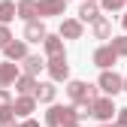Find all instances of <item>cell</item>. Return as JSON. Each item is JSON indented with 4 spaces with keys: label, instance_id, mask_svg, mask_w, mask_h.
I'll return each instance as SVG.
<instances>
[{
    "label": "cell",
    "instance_id": "6da1fadb",
    "mask_svg": "<svg viewBox=\"0 0 127 127\" xmlns=\"http://www.w3.org/2000/svg\"><path fill=\"white\" fill-rule=\"evenodd\" d=\"M100 88H103L106 94H118V91L124 88V82H121L118 73H103V76H100Z\"/></svg>",
    "mask_w": 127,
    "mask_h": 127
},
{
    "label": "cell",
    "instance_id": "7a4b0ae2",
    "mask_svg": "<svg viewBox=\"0 0 127 127\" xmlns=\"http://www.w3.org/2000/svg\"><path fill=\"white\" fill-rule=\"evenodd\" d=\"M112 112H115L112 100H91V115H97V118L109 121V118H112Z\"/></svg>",
    "mask_w": 127,
    "mask_h": 127
},
{
    "label": "cell",
    "instance_id": "3957f363",
    "mask_svg": "<svg viewBox=\"0 0 127 127\" xmlns=\"http://www.w3.org/2000/svg\"><path fill=\"white\" fill-rule=\"evenodd\" d=\"M115 58H118V55L112 52V45H103V49L94 52V64H97V67H112Z\"/></svg>",
    "mask_w": 127,
    "mask_h": 127
},
{
    "label": "cell",
    "instance_id": "277c9868",
    "mask_svg": "<svg viewBox=\"0 0 127 127\" xmlns=\"http://www.w3.org/2000/svg\"><path fill=\"white\" fill-rule=\"evenodd\" d=\"M49 73H52V79H58V82H61V79H67V58H52L49 61Z\"/></svg>",
    "mask_w": 127,
    "mask_h": 127
},
{
    "label": "cell",
    "instance_id": "5b68a950",
    "mask_svg": "<svg viewBox=\"0 0 127 127\" xmlns=\"http://www.w3.org/2000/svg\"><path fill=\"white\" fill-rule=\"evenodd\" d=\"M36 9H39V15H61L64 12V0H39Z\"/></svg>",
    "mask_w": 127,
    "mask_h": 127
},
{
    "label": "cell",
    "instance_id": "8992f818",
    "mask_svg": "<svg viewBox=\"0 0 127 127\" xmlns=\"http://www.w3.org/2000/svg\"><path fill=\"white\" fill-rule=\"evenodd\" d=\"M18 15H21V18L30 24V21H33L36 15H39V9H36V0H21V3H18Z\"/></svg>",
    "mask_w": 127,
    "mask_h": 127
},
{
    "label": "cell",
    "instance_id": "52a82bcc",
    "mask_svg": "<svg viewBox=\"0 0 127 127\" xmlns=\"http://www.w3.org/2000/svg\"><path fill=\"white\" fill-rule=\"evenodd\" d=\"M15 76H18L15 64H0V88H6L9 82H15Z\"/></svg>",
    "mask_w": 127,
    "mask_h": 127
},
{
    "label": "cell",
    "instance_id": "ba28073f",
    "mask_svg": "<svg viewBox=\"0 0 127 127\" xmlns=\"http://www.w3.org/2000/svg\"><path fill=\"white\" fill-rule=\"evenodd\" d=\"M3 52H6V58H12V61H18V58H27V49H24V42H6V45H3Z\"/></svg>",
    "mask_w": 127,
    "mask_h": 127
},
{
    "label": "cell",
    "instance_id": "9c48e42d",
    "mask_svg": "<svg viewBox=\"0 0 127 127\" xmlns=\"http://www.w3.org/2000/svg\"><path fill=\"white\" fill-rule=\"evenodd\" d=\"M42 42H45V52H49L52 58H61V55H64V42H61L58 36H45Z\"/></svg>",
    "mask_w": 127,
    "mask_h": 127
},
{
    "label": "cell",
    "instance_id": "30bf717a",
    "mask_svg": "<svg viewBox=\"0 0 127 127\" xmlns=\"http://www.w3.org/2000/svg\"><path fill=\"white\" fill-rule=\"evenodd\" d=\"M12 112H15V115H27V112H33V97H21V100H15V103H12Z\"/></svg>",
    "mask_w": 127,
    "mask_h": 127
},
{
    "label": "cell",
    "instance_id": "8fae6325",
    "mask_svg": "<svg viewBox=\"0 0 127 127\" xmlns=\"http://www.w3.org/2000/svg\"><path fill=\"white\" fill-rule=\"evenodd\" d=\"M24 36H27L30 42H39V39H45V30H42V24L30 21V24H27V30H24Z\"/></svg>",
    "mask_w": 127,
    "mask_h": 127
},
{
    "label": "cell",
    "instance_id": "7c38bea8",
    "mask_svg": "<svg viewBox=\"0 0 127 127\" xmlns=\"http://www.w3.org/2000/svg\"><path fill=\"white\" fill-rule=\"evenodd\" d=\"M67 91H70L73 100H88V85H85V82H70Z\"/></svg>",
    "mask_w": 127,
    "mask_h": 127
},
{
    "label": "cell",
    "instance_id": "4fadbf2b",
    "mask_svg": "<svg viewBox=\"0 0 127 127\" xmlns=\"http://www.w3.org/2000/svg\"><path fill=\"white\" fill-rule=\"evenodd\" d=\"M64 112H67L64 106H52V109H49V115H45V121H49L52 127H58V124H64Z\"/></svg>",
    "mask_w": 127,
    "mask_h": 127
},
{
    "label": "cell",
    "instance_id": "5bb4252c",
    "mask_svg": "<svg viewBox=\"0 0 127 127\" xmlns=\"http://www.w3.org/2000/svg\"><path fill=\"white\" fill-rule=\"evenodd\" d=\"M61 33H64V36H70V39H76V36H82V24H79V21H64Z\"/></svg>",
    "mask_w": 127,
    "mask_h": 127
},
{
    "label": "cell",
    "instance_id": "9a60e30c",
    "mask_svg": "<svg viewBox=\"0 0 127 127\" xmlns=\"http://www.w3.org/2000/svg\"><path fill=\"white\" fill-rule=\"evenodd\" d=\"M79 15H82V21H97V6L94 3H82V9H79Z\"/></svg>",
    "mask_w": 127,
    "mask_h": 127
},
{
    "label": "cell",
    "instance_id": "2e32d148",
    "mask_svg": "<svg viewBox=\"0 0 127 127\" xmlns=\"http://www.w3.org/2000/svg\"><path fill=\"white\" fill-rule=\"evenodd\" d=\"M36 100H42V103H49L52 97H55V85H36Z\"/></svg>",
    "mask_w": 127,
    "mask_h": 127
},
{
    "label": "cell",
    "instance_id": "e0dca14e",
    "mask_svg": "<svg viewBox=\"0 0 127 127\" xmlns=\"http://www.w3.org/2000/svg\"><path fill=\"white\" fill-rule=\"evenodd\" d=\"M45 67V64L39 61V58H33V55H30V58H24V70H27V76H33V73H39Z\"/></svg>",
    "mask_w": 127,
    "mask_h": 127
},
{
    "label": "cell",
    "instance_id": "ac0fdd59",
    "mask_svg": "<svg viewBox=\"0 0 127 127\" xmlns=\"http://www.w3.org/2000/svg\"><path fill=\"white\" fill-rule=\"evenodd\" d=\"M18 91H21V94H33V91H36L33 76H21V79H18Z\"/></svg>",
    "mask_w": 127,
    "mask_h": 127
},
{
    "label": "cell",
    "instance_id": "d6986e66",
    "mask_svg": "<svg viewBox=\"0 0 127 127\" xmlns=\"http://www.w3.org/2000/svg\"><path fill=\"white\" fill-rule=\"evenodd\" d=\"M9 18H15V3H0V21H9Z\"/></svg>",
    "mask_w": 127,
    "mask_h": 127
},
{
    "label": "cell",
    "instance_id": "ffe728a7",
    "mask_svg": "<svg viewBox=\"0 0 127 127\" xmlns=\"http://www.w3.org/2000/svg\"><path fill=\"white\" fill-rule=\"evenodd\" d=\"M94 33H97L100 39H106L109 36V21L106 18H97V21H94Z\"/></svg>",
    "mask_w": 127,
    "mask_h": 127
},
{
    "label": "cell",
    "instance_id": "44dd1931",
    "mask_svg": "<svg viewBox=\"0 0 127 127\" xmlns=\"http://www.w3.org/2000/svg\"><path fill=\"white\" fill-rule=\"evenodd\" d=\"M112 52H115V55H127V36L112 39Z\"/></svg>",
    "mask_w": 127,
    "mask_h": 127
},
{
    "label": "cell",
    "instance_id": "7402d4cb",
    "mask_svg": "<svg viewBox=\"0 0 127 127\" xmlns=\"http://www.w3.org/2000/svg\"><path fill=\"white\" fill-rule=\"evenodd\" d=\"M9 39H12V36H9V30H6L3 24H0V49H3V45H6Z\"/></svg>",
    "mask_w": 127,
    "mask_h": 127
},
{
    "label": "cell",
    "instance_id": "603a6c76",
    "mask_svg": "<svg viewBox=\"0 0 127 127\" xmlns=\"http://www.w3.org/2000/svg\"><path fill=\"white\" fill-rule=\"evenodd\" d=\"M103 6H106V9H121L124 0H103Z\"/></svg>",
    "mask_w": 127,
    "mask_h": 127
},
{
    "label": "cell",
    "instance_id": "cb8c5ba5",
    "mask_svg": "<svg viewBox=\"0 0 127 127\" xmlns=\"http://www.w3.org/2000/svg\"><path fill=\"white\" fill-rule=\"evenodd\" d=\"M3 106H9V94H6V88H0V109Z\"/></svg>",
    "mask_w": 127,
    "mask_h": 127
},
{
    "label": "cell",
    "instance_id": "d4e9b609",
    "mask_svg": "<svg viewBox=\"0 0 127 127\" xmlns=\"http://www.w3.org/2000/svg\"><path fill=\"white\" fill-rule=\"evenodd\" d=\"M118 121H121V127H127V109H121V118Z\"/></svg>",
    "mask_w": 127,
    "mask_h": 127
},
{
    "label": "cell",
    "instance_id": "484cf974",
    "mask_svg": "<svg viewBox=\"0 0 127 127\" xmlns=\"http://www.w3.org/2000/svg\"><path fill=\"white\" fill-rule=\"evenodd\" d=\"M24 127H39V124L36 121H24Z\"/></svg>",
    "mask_w": 127,
    "mask_h": 127
},
{
    "label": "cell",
    "instance_id": "4316f807",
    "mask_svg": "<svg viewBox=\"0 0 127 127\" xmlns=\"http://www.w3.org/2000/svg\"><path fill=\"white\" fill-rule=\"evenodd\" d=\"M124 30H127V15H124Z\"/></svg>",
    "mask_w": 127,
    "mask_h": 127
},
{
    "label": "cell",
    "instance_id": "83f0119b",
    "mask_svg": "<svg viewBox=\"0 0 127 127\" xmlns=\"http://www.w3.org/2000/svg\"><path fill=\"white\" fill-rule=\"evenodd\" d=\"M64 127H76V124H64Z\"/></svg>",
    "mask_w": 127,
    "mask_h": 127
},
{
    "label": "cell",
    "instance_id": "f1b7e54d",
    "mask_svg": "<svg viewBox=\"0 0 127 127\" xmlns=\"http://www.w3.org/2000/svg\"><path fill=\"white\" fill-rule=\"evenodd\" d=\"M103 127H112V124H103Z\"/></svg>",
    "mask_w": 127,
    "mask_h": 127
},
{
    "label": "cell",
    "instance_id": "f546056e",
    "mask_svg": "<svg viewBox=\"0 0 127 127\" xmlns=\"http://www.w3.org/2000/svg\"><path fill=\"white\" fill-rule=\"evenodd\" d=\"M124 3H127V0H124Z\"/></svg>",
    "mask_w": 127,
    "mask_h": 127
},
{
    "label": "cell",
    "instance_id": "4dcf8cb0",
    "mask_svg": "<svg viewBox=\"0 0 127 127\" xmlns=\"http://www.w3.org/2000/svg\"><path fill=\"white\" fill-rule=\"evenodd\" d=\"M88 3H91V0H88Z\"/></svg>",
    "mask_w": 127,
    "mask_h": 127
},
{
    "label": "cell",
    "instance_id": "1f68e13d",
    "mask_svg": "<svg viewBox=\"0 0 127 127\" xmlns=\"http://www.w3.org/2000/svg\"><path fill=\"white\" fill-rule=\"evenodd\" d=\"M124 91H127V88H124Z\"/></svg>",
    "mask_w": 127,
    "mask_h": 127
}]
</instances>
